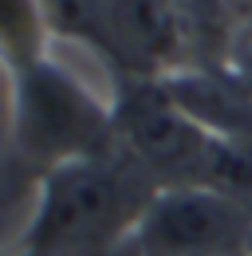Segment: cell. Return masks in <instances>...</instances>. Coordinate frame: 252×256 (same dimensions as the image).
I'll list each match as a JSON object with an SVG mask.
<instances>
[{
  "instance_id": "10",
  "label": "cell",
  "mask_w": 252,
  "mask_h": 256,
  "mask_svg": "<svg viewBox=\"0 0 252 256\" xmlns=\"http://www.w3.org/2000/svg\"><path fill=\"white\" fill-rule=\"evenodd\" d=\"M248 256H252V240H248Z\"/></svg>"
},
{
  "instance_id": "5",
  "label": "cell",
  "mask_w": 252,
  "mask_h": 256,
  "mask_svg": "<svg viewBox=\"0 0 252 256\" xmlns=\"http://www.w3.org/2000/svg\"><path fill=\"white\" fill-rule=\"evenodd\" d=\"M182 0H106L98 56L130 83H162L186 44Z\"/></svg>"
},
{
  "instance_id": "8",
  "label": "cell",
  "mask_w": 252,
  "mask_h": 256,
  "mask_svg": "<svg viewBox=\"0 0 252 256\" xmlns=\"http://www.w3.org/2000/svg\"><path fill=\"white\" fill-rule=\"evenodd\" d=\"M224 12L236 16V24H252V0H224Z\"/></svg>"
},
{
  "instance_id": "11",
  "label": "cell",
  "mask_w": 252,
  "mask_h": 256,
  "mask_svg": "<svg viewBox=\"0 0 252 256\" xmlns=\"http://www.w3.org/2000/svg\"><path fill=\"white\" fill-rule=\"evenodd\" d=\"M236 256H248V252H236Z\"/></svg>"
},
{
  "instance_id": "3",
  "label": "cell",
  "mask_w": 252,
  "mask_h": 256,
  "mask_svg": "<svg viewBox=\"0 0 252 256\" xmlns=\"http://www.w3.org/2000/svg\"><path fill=\"white\" fill-rule=\"evenodd\" d=\"M114 126L118 146L154 174L162 190L205 186L217 134H209L162 83H126L114 102Z\"/></svg>"
},
{
  "instance_id": "9",
  "label": "cell",
  "mask_w": 252,
  "mask_h": 256,
  "mask_svg": "<svg viewBox=\"0 0 252 256\" xmlns=\"http://www.w3.org/2000/svg\"><path fill=\"white\" fill-rule=\"evenodd\" d=\"M4 256H48V252H28V248H4Z\"/></svg>"
},
{
  "instance_id": "4",
  "label": "cell",
  "mask_w": 252,
  "mask_h": 256,
  "mask_svg": "<svg viewBox=\"0 0 252 256\" xmlns=\"http://www.w3.org/2000/svg\"><path fill=\"white\" fill-rule=\"evenodd\" d=\"M248 201L205 186H170L134 228V256H236L248 252Z\"/></svg>"
},
{
  "instance_id": "7",
  "label": "cell",
  "mask_w": 252,
  "mask_h": 256,
  "mask_svg": "<svg viewBox=\"0 0 252 256\" xmlns=\"http://www.w3.org/2000/svg\"><path fill=\"white\" fill-rule=\"evenodd\" d=\"M228 71H236L244 83H252V24H236L228 40Z\"/></svg>"
},
{
  "instance_id": "2",
  "label": "cell",
  "mask_w": 252,
  "mask_h": 256,
  "mask_svg": "<svg viewBox=\"0 0 252 256\" xmlns=\"http://www.w3.org/2000/svg\"><path fill=\"white\" fill-rule=\"evenodd\" d=\"M12 150L44 174L63 162L110 154L118 150L114 106H102L48 56L12 67Z\"/></svg>"
},
{
  "instance_id": "6",
  "label": "cell",
  "mask_w": 252,
  "mask_h": 256,
  "mask_svg": "<svg viewBox=\"0 0 252 256\" xmlns=\"http://www.w3.org/2000/svg\"><path fill=\"white\" fill-rule=\"evenodd\" d=\"M48 32L98 48V28H102V8L106 0H36Z\"/></svg>"
},
{
  "instance_id": "1",
  "label": "cell",
  "mask_w": 252,
  "mask_h": 256,
  "mask_svg": "<svg viewBox=\"0 0 252 256\" xmlns=\"http://www.w3.org/2000/svg\"><path fill=\"white\" fill-rule=\"evenodd\" d=\"M158 178L130 150L63 162L40 174L24 236L8 248L48 256H134V228L158 197Z\"/></svg>"
}]
</instances>
